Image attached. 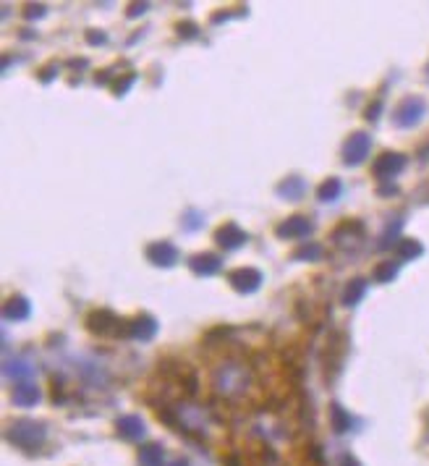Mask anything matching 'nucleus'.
<instances>
[{
	"label": "nucleus",
	"mask_w": 429,
	"mask_h": 466,
	"mask_svg": "<svg viewBox=\"0 0 429 466\" xmlns=\"http://www.w3.org/2000/svg\"><path fill=\"white\" fill-rule=\"evenodd\" d=\"M419 251H421V247L414 244V241H403V244H400V257H403V260L414 257V254H419Z\"/></svg>",
	"instance_id": "24"
},
{
	"label": "nucleus",
	"mask_w": 429,
	"mask_h": 466,
	"mask_svg": "<svg viewBox=\"0 0 429 466\" xmlns=\"http://www.w3.org/2000/svg\"><path fill=\"white\" fill-rule=\"evenodd\" d=\"M3 372H6V378H16L19 382L24 380H29V375H32V369L26 367L24 362H8L6 367H3Z\"/></svg>",
	"instance_id": "21"
},
{
	"label": "nucleus",
	"mask_w": 429,
	"mask_h": 466,
	"mask_svg": "<svg viewBox=\"0 0 429 466\" xmlns=\"http://www.w3.org/2000/svg\"><path fill=\"white\" fill-rule=\"evenodd\" d=\"M259 283H262V272L259 270H251V267H241V270H233L231 272V286L241 293H251L259 288Z\"/></svg>",
	"instance_id": "5"
},
{
	"label": "nucleus",
	"mask_w": 429,
	"mask_h": 466,
	"mask_svg": "<svg viewBox=\"0 0 429 466\" xmlns=\"http://www.w3.org/2000/svg\"><path fill=\"white\" fill-rule=\"evenodd\" d=\"M89 40H92V42H105V37H102V34H89Z\"/></svg>",
	"instance_id": "29"
},
{
	"label": "nucleus",
	"mask_w": 429,
	"mask_h": 466,
	"mask_svg": "<svg viewBox=\"0 0 429 466\" xmlns=\"http://www.w3.org/2000/svg\"><path fill=\"white\" fill-rule=\"evenodd\" d=\"M6 437L11 440L16 448H22V451H29V453H34V451H40L45 445V437H47V430H45V424L40 422H16L8 427V433H6Z\"/></svg>",
	"instance_id": "2"
},
{
	"label": "nucleus",
	"mask_w": 429,
	"mask_h": 466,
	"mask_svg": "<svg viewBox=\"0 0 429 466\" xmlns=\"http://www.w3.org/2000/svg\"><path fill=\"white\" fill-rule=\"evenodd\" d=\"M396 272H398V262H387V265H380V267H377L375 278L377 281H390Z\"/></svg>",
	"instance_id": "22"
},
{
	"label": "nucleus",
	"mask_w": 429,
	"mask_h": 466,
	"mask_svg": "<svg viewBox=\"0 0 429 466\" xmlns=\"http://www.w3.org/2000/svg\"><path fill=\"white\" fill-rule=\"evenodd\" d=\"M116 427H118L120 437H126V440H141V437L147 435V424H144V419L136 417V414L120 417L118 422H116Z\"/></svg>",
	"instance_id": "6"
},
{
	"label": "nucleus",
	"mask_w": 429,
	"mask_h": 466,
	"mask_svg": "<svg viewBox=\"0 0 429 466\" xmlns=\"http://www.w3.org/2000/svg\"><path fill=\"white\" fill-rule=\"evenodd\" d=\"M139 464L141 466H165V451H162V445H157V443L141 445Z\"/></svg>",
	"instance_id": "16"
},
{
	"label": "nucleus",
	"mask_w": 429,
	"mask_h": 466,
	"mask_svg": "<svg viewBox=\"0 0 429 466\" xmlns=\"http://www.w3.org/2000/svg\"><path fill=\"white\" fill-rule=\"evenodd\" d=\"M317 194H320L322 202H333V199H338V194H341V181H338V178H327V181L320 186Z\"/></svg>",
	"instance_id": "20"
},
{
	"label": "nucleus",
	"mask_w": 429,
	"mask_h": 466,
	"mask_svg": "<svg viewBox=\"0 0 429 466\" xmlns=\"http://www.w3.org/2000/svg\"><path fill=\"white\" fill-rule=\"evenodd\" d=\"M45 8L42 6H29V11H26V19H37V16H42Z\"/></svg>",
	"instance_id": "26"
},
{
	"label": "nucleus",
	"mask_w": 429,
	"mask_h": 466,
	"mask_svg": "<svg viewBox=\"0 0 429 466\" xmlns=\"http://www.w3.org/2000/svg\"><path fill=\"white\" fill-rule=\"evenodd\" d=\"M403 165H406V157H403V155L387 152V155H382L375 163V176L377 178H393V176H398L403 171Z\"/></svg>",
	"instance_id": "7"
},
{
	"label": "nucleus",
	"mask_w": 429,
	"mask_h": 466,
	"mask_svg": "<svg viewBox=\"0 0 429 466\" xmlns=\"http://www.w3.org/2000/svg\"><path fill=\"white\" fill-rule=\"evenodd\" d=\"M333 424L338 433H348L351 427H354V417L345 412L343 406H338V403H333Z\"/></svg>",
	"instance_id": "19"
},
{
	"label": "nucleus",
	"mask_w": 429,
	"mask_h": 466,
	"mask_svg": "<svg viewBox=\"0 0 429 466\" xmlns=\"http://www.w3.org/2000/svg\"><path fill=\"white\" fill-rule=\"evenodd\" d=\"M155 333H157V323H155L152 317H136V320H131L129 327H126V336L136 338V341L155 338Z\"/></svg>",
	"instance_id": "12"
},
{
	"label": "nucleus",
	"mask_w": 429,
	"mask_h": 466,
	"mask_svg": "<svg viewBox=\"0 0 429 466\" xmlns=\"http://www.w3.org/2000/svg\"><path fill=\"white\" fill-rule=\"evenodd\" d=\"M131 84H134V74H131L129 79H120L118 84H116V92H118V95H123V92H126V89H129Z\"/></svg>",
	"instance_id": "25"
},
{
	"label": "nucleus",
	"mask_w": 429,
	"mask_h": 466,
	"mask_svg": "<svg viewBox=\"0 0 429 466\" xmlns=\"http://www.w3.org/2000/svg\"><path fill=\"white\" fill-rule=\"evenodd\" d=\"M86 325H89V330L97 333V336H118V333L126 336V327H129V325H123L113 312H105V309L92 312V315L86 317Z\"/></svg>",
	"instance_id": "3"
},
{
	"label": "nucleus",
	"mask_w": 429,
	"mask_h": 466,
	"mask_svg": "<svg viewBox=\"0 0 429 466\" xmlns=\"http://www.w3.org/2000/svg\"><path fill=\"white\" fill-rule=\"evenodd\" d=\"M369 147H372V139H369L366 134H354V137L343 144V163L345 165L361 163L366 155H369Z\"/></svg>",
	"instance_id": "4"
},
{
	"label": "nucleus",
	"mask_w": 429,
	"mask_h": 466,
	"mask_svg": "<svg viewBox=\"0 0 429 466\" xmlns=\"http://www.w3.org/2000/svg\"><path fill=\"white\" fill-rule=\"evenodd\" d=\"M421 116H424V102H421V100H406V102L398 108L396 123L398 126H414Z\"/></svg>",
	"instance_id": "11"
},
{
	"label": "nucleus",
	"mask_w": 429,
	"mask_h": 466,
	"mask_svg": "<svg viewBox=\"0 0 429 466\" xmlns=\"http://www.w3.org/2000/svg\"><path fill=\"white\" fill-rule=\"evenodd\" d=\"M311 233V223L306 220V217H288L283 226L278 228V236L280 239H306Z\"/></svg>",
	"instance_id": "8"
},
{
	"label": "nucleus",
	"mask_w": 429,
	"mask_h": 466,
	"mask_svg": "<svg viewBox=\"0 0 429 466\" xmlns=\"http://www.w3.org/2000/svg\"><path fill=\"white\" fill-rule=\"evenodd\" d=\"M314 257H320V247L317 244H306L304 249L296 251V260H314Z\"/></svg>",
	"instance_id": "23"
},
{
	"label": "nucleus",
	"mask_w": 429,
	"mask_h": 466,
	"mask_svg": "<svg viewBox=\"0 0 429 466\" xmlns=\"http://www.w3.org/2000/svg\"><path fill=\"white\" fill-rule=\"evenodd\" d=\"M189 265H192V270L196 275H214V272L223 267V260L214 257V254H196L194 260H189Z\"/></svg>",
	"instance_id": "14"
},
{
	"label": "nucleus",
	"mask_w": 429,
	"mask_h": 466,
	"mask_svg": "<svg viewBox=\"0 0 429 466\" xmlns=\"http://www.w3.org/2000/svg\"><path fill=\"white\" fill-rule=\"evenodd\" d=\"M29 312H32V309H29V302L22 299V296H13V299H8L6 306H3V317H6V320H26Z\"/></svg>",
	"instance_id": "15"
},
{
	"label": "nucleus",
	"mask_w": 429,
	"mask_h": 466,
	"mask_svg": "<svg viewBox=\"0 0 429 466\" xmlns=\"http://www.w3.org/2000/svg\"><path fill=\"white\" fill-rule=\"evenodd\" d=\"M37 401H40V388L34 382H29V380L16 382V388H13V403L16 406H34Z\"/></svg>",
	"instance_id": "13"
},
{
	"label": "nucleus",
	"mask_w": 429,
	"mask_h": 466,
	"mask_svg": "<svg viewBox=\"0 0 429 466\" xmlns=\"http://www.w3.org/2000/svg\"><path fill=\"white\" fill-rule=\"evenodd\" d=\"M168 466H192L186 458H178V461H173V464H168Z\"/></svg>",
	"instance_id": "30"
},
{
	"label": "nucleus",
	"mask_w": 429,
	"mask_h": 466,
	"mask_svg": "<svg viewBox=\"0 0 429 466\" xmlns=\"http://www.w3.org/2000/svg\"><path fill=\"white\" fill-rule=\"evenodd\" d=\"M214 239H217V244H220L223 249H238V247L247 244V233L238 226H233V223H226V226L214 233Z\"/></svg>",
	"instance_id": "10"
},
{
	"label": "nucleus",
	"mask_w": 429,
	"mask_h": 466,
	"mask_svg": "<svg viewBox=\"0 0 429 466\" xmlns=\"http://www.w3.org/2000/svg\"><path fill=\"white\" fill-rule=\"evenodd\" d=\"M147 257H150L157 267H171L173 262L178 260V251H176V247L168 244V241H157V244L147 247Z\"/></svg>",
	"instance_id": "9"
},
{
	"label": "nucleus",
	"mask_w": 429,
	"mask_h": 466,
	"mask_svg": "<svg viewBox=\"0 0 429 466\" xmlns=\"http://www.w3.org/2000/svg\"><path fill=\"white\" fill-rule=\"evenodd\" d=\"M249 385H251V378H249V372L241 364L228 362V364L214 369V391L220 393V396H226V398L241 396Z\"/></svg>",
	"instance_id": "1"
},
{
	"label": "nucleus",
	"mask_w": 429,
	"mask_h": 466,
	"mask_svg": "<svg viewBox=\"0 0 429 466\" xmlns=\"http://www.w3.org/2000/svg\"><path fill=\"white\" fill-rule=\"evenodd\" d=\"M278 192L286 196V199H299V196L304 194V181H301L299 176H296V178L290 176V178H286V181L278 186Z\"/></svg>",
	"instance_id": "18"
},
{
	"label": "nucleus",
	"mask_w": 429,
	"mask_h": 466,
	"mask_svg": "<svg viewBox=\"0 0 429 466\" xmlns=\"http://www.w3.org/2000/svg\"><path fill=\"white\" fill-rule=\"evenodd\" d=\"M364 293H366V283L361 278H356V281L348 283V288L343 291V304L345 306H354L356 302H361Z\"/></svg>",
	"instance_id": "17"
},
{
	"label": "nucleus",
	"mask_w": 429,
	"mask_h": 466,
	"mask_svg": "<svg viewBox=\"0 0 429 466\" xmlns=\"http://www.w3.org/2000/svg\"><path fill=\"white\" fill-rule=\"evenodd\" d=\"M144 11H147V6H144V3H136V6H131L129 16H139V13H144Z\"/></svg>",
	"instance_id": "27"
},
{
	"label": "nucleus",
	"mask_w": 429,
	"mask_h": 466,
	"mask_svg": "<svg viewBox=\"0 0 429 466\" xmlns=\"http://www.w3.org/2000/svg\"><path fill=\"white\" fill-rule=\"evenodd\" d=\"M341 466H361V464H359V461H356L354 456H345L343 461H341Z\"/></svg>",
	"instance_id": "28"
}]
</instances>
